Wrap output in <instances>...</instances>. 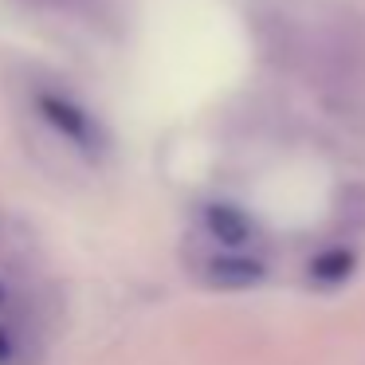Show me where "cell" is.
I'll return each instance as SVG.
<instances>
[{
	"label": "cell",
	"mask_w": 365,
	"mask_h": 365,
	"mask_svg": "<svg viewBox=\"0 0 365 365\" xmlns=\"http://www.w3.org/2000/svg\"><path fill=\"white\" fill-rule=\"evenodd\" d=\"M36 106H40L43 122H48L59 138H67L75 150H83V153H103L106 150V130L98 126V122L91 118V110H83L75 98L59 95V91H40V95H36Z\"/></svg>",
	"instance_id": "obj_1"
},
{
	"label": "cell",
	"mask_w": 365,
	"mask_h": 365,
	"mask_svg": "<svg viewBox=\"0 0 365 365\" xmlns=\"http://www.w3.org/2000/svg\"><path fill=\"white\" fill-rule=\"evenodd\" d=\"M205 279L220 291H244V287H255L263 279V259L247 252H224L208 259Z\"/></svg>",
	"instance_id": "obj_2"
},
{
	"label": "cell",
	"mask_w": 365,
	"mask_h": 365,
	"mask_svg": "<svg viewBox=\"0 0 365 365\" xmlns=\"http://www.w3.org/2000/svg\"><path fill=\"white\" fill-rule=\"evenodd\" d=\"M205 228L228 247H244V244H252V240L259 236L255 220L244 212V208H236V205H212L205 212Z\"/></svg>",
	"instance_id": "obj_3"
},
{
	"label": "cell",
	"mask_w": 365,
	"mask_h": 365,
	"mask_svg": "<svg viewBox=\"0 0 365 365\" xmlns=\"http://www.w3.org/2000/svg\"><path fill=\"white\" fill-rule=\"evenodd\" d=\"M334 220L341 228H354V232L365 228V189L361 185H349V189L338 192V200H334Z\"/></svg>",
	"instance_id": "obj_4"
},
{
	"label": "cell",
	"mask_w": 365,
	"mask_h": 365,
	"mask_svg": "<svg viewBox=\"0 0 365 365\" xmlns=\"http://www.w3.org/2000/svg\"><path fill=\"white\" fill-rule=\"evenodd\" d=\"M349 271H354V252H326L314 259V267H310V275L318 279V283L334 287V283H346Z\"/></svg>",
	"instance_id": "obj_5"
},
{
	"label": "cell",
	"mask_w": 365,
	"mask_h": 365,
	"mask_svg": "<svg viewBox=\"0 0 365 365\" xmlns=\"http://www.w3.org/2000/svg\"><path fill=\"white\" fill-rule=\"evenodd\" d=\"M12 354H16V338L9 326H0V365H12Z\"/></svg>",
	"instance_id": "obj_6"
},
{
	"label": "cell",
	"mask_w": 365,
	"mask_h": 365,
	"mask_svg": "<svg viewBox=\"0 0 365 365\" xmlns=\"http://www.w3.org/2000/svg\"><path fill=\"white\" fill-rule=\"evenodd\" d=\"M0 302H4V287H0Z\"/></svg>",
	"instance_id": "obj_7"
}]
</instances>
